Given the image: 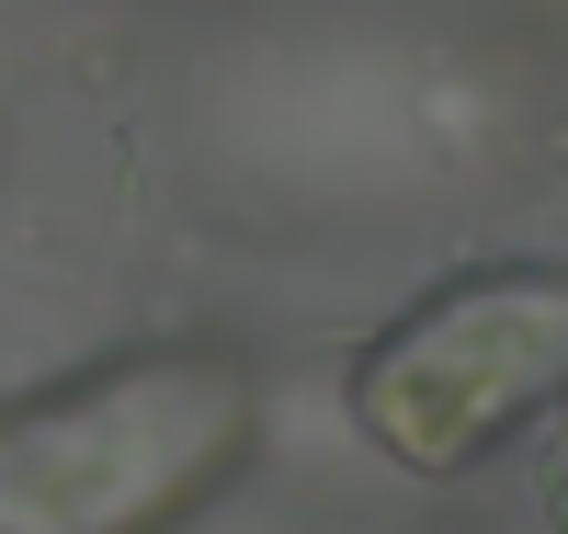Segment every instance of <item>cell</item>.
<instances>
[{"mask_svg": "<svg viewBox=\"0 0 568 534\" xmlns=\"http://www.w3.org/2000/svg\"><path fill=\"white\" fill-rule=\"evenodd\" d=\"M568 410V262H489L433 284L353 364L364 444L409 477L478 466L500 432H546Z\"/></svg>", "mask_w": 568, "mask_h": 534, "instance_id": "6da1fadb", "label": "cell"}, {"mask_svg": "<svg viewBox=\"0 0 568 534\" xmlns=\"http://www.w3.org/2000/svg\"><path fill=\"white\" fill-rule=\"evenodd\" d=\"M240 375L216 364H136L91 375L80 399L0 421V534H125L136 512L194 501L240 455Z\"/></svg>", "mask_w": 568, "mask_h": 534, "instance_id": "7a4b0ae2", "label": "cell"}, {"mask_svg": "<svg viewBox=\"0 0 568 534\" xmlns=\"http://www.w3.org/2000/svg\"><path fill=\"white\" fill-rule=\"evenodd\" d=\"M535 501H546V523L568 534V410L546 421V444H535Z\"/></svg>", "mask_w": 568, "mask_h": 534, "instance_id": "3957f363", "label": "cell"}]
</instances>
